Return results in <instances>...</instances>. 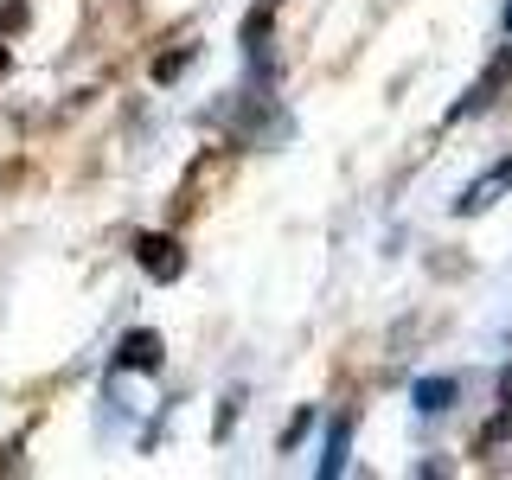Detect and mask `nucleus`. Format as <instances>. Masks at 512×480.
Listing matches in <instances>:
<instances>
[{
  "label": "nucleus",
  "instance_id": "nucleus-1",
  "mask_svg": "<svg viewBox=\"0 0 512 480\" xmlns=\"http://www.w3.org/2000/svg\"><path fill=\"white\" fill-rule=\"evenodd\" d=\"M141 269H148L154 282H173L186 269V256H180V244L173 237H141Z\"/></svg>",
  "mask_w": 512,
  "mask_h": 480
},
{
  "label": "nucleus",
  "instance_id": "nucleus-2",
  "mask_svg": "<svg viewBox=\"0 0 512 480\" xmlns=\"http://www.w3.org/2000/svg\"><path fill=\"white\" fill-rule=\"evenodd\" d=\"M506 77H512V45H506V52L487 64V77H480V84H474V90H468V96L455 103V116H474V109H487V103H493V90H500Z\"/></svg>",
  "mask_w": 512,
  "mask_h": 480
},
{
  "label": "nucleus",
  "instance_id": "nucleus-3",
  "mask_svg": "<svg viewBox=\"0 0 512 480\" xmlns=\"http://www.w3.org/2000/svg\"><path fill=\"white\" fill-rule=\"evenodd\" d=\"M506 186H512V160H500V167H493L487 180H474V186H468V192H461V199H455V212H487V205L500 199Z\"/></svg>",
  "mask_w": 512,
  "mask_h": 480
},
{
  "label": "nucleus",
  "instance_id": "nucleus-4",
  "mask_svg": "<svg viewBox=\"0 0 512 480\" xmlns=\"http://www.w3.org/2000/svg\"><path fill=\"white\" fill-rule=\"evenodd\" d=\"M122 365H128V372H160V340H154V333H128V340H122Z\"/></svg>",
  "mask_w": 512,
  "mask_h": 480
},
{
  "label": "nucleus",
  "instance_id": "nucleus-5",
  "mask_svg": "<svg viewBox=\"0 0 512 480\" xmlns=\"http://www.w3.org/2000/svg\"><path fill=\"white\" fill-rule=\"evenodd\" d=\"M455 391H461L455 378H423V384H416V410L436 416V410H448V397H455Z\"/></svg>",
  "mask_w": 512,
  "mask_h": 480
},
{
  "label": "nucleus",
  "instance_id": "nucleus-6",
  "mask_svg": "<svg viewBox=\"0 0 512 480\" xmlns=\"http://www.w3.org/2000/svg\"><path fill=\"white\" fill-rule=\"evenodd\" d=\"M346 468V423H333V436H327V461H320V474H340Z\"/></svg>",
  "mask_w": 512,
  "mask_h": 480
},
{
  "label": "nucleus",
  "instance_id": "nucleus-7",
  "mask_svg": "<svg viewBox=\"0 0 512 480\" xmlns=\"http://www.w3.org/2000/svg\"><path fill=\"white\" fill-rule=\"evenodd\" d=\"M500 397H506V404H512V365H506V378H500Z\"/></svg>",
  "mask_w": 512,
  "mask_h": 480
},
{
  "label": "nucleus",
  "instance_id": "nucleus-8",
  "mask_svg": "<svg viewBox=\"0 0 512 480\" xmlns=\"http://www.w3.org/2000/svg\"><path fill=\"white\" fill-rule=\"evenodd\" d=\"M506 32H512V0H506Z\"/></svg>",
  "mask_w": 512,
  "mask_h": 480
}]
</instances>
